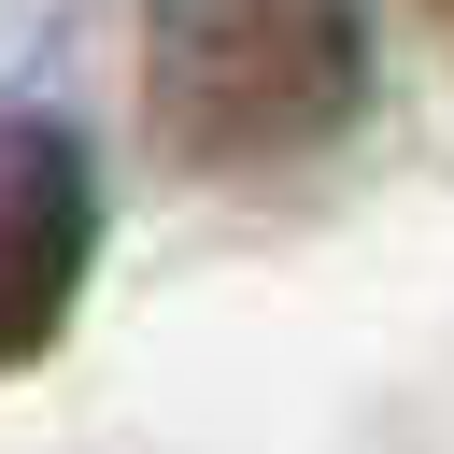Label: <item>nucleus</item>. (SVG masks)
<instances>
[{"instance_id": "obj_1", "label": "nucleus", "mask_w": 454, "mask_h": 454, "mask_svg": "<svg viewBox=\"0 0 454 454\" xmlns=\"http://www.w3.org/2000/svg\"><path fill=\"white\" fill-rule=\"evenodd\" d=\"M156 142L199 170H284L355 128L369 99V14L355 0H156L142 43Z\"/></svg>"}, {"instance_id": "obj_2", "label": "nucleus", "mask_w": 454, "mask_h": 454, "mask_svg": "<svg viewBox=\"0 0 454 454\" xmlns=\"http://www.w3.org/2000/svg\"><path fill=\"white\" fill-rule=\"evenodd\" d=\"M99 255V170L57 114H0V369L57 340L71 284Z\"/></svg>"}]
</instances>
